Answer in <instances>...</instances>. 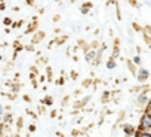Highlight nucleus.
Returning <instances> with one entry per match:
<instances>
[{"label": "nucleus", "instance_id": "obj_3", "mask_svg": "<svg viewBox=\"0 0 151 137\" xmlns=\"http://www.w3.org/2000/svg\"><path fill=\"white\" fill-rule=\"evenodd\" d=\"M124 133H126V134H132V133H133L132 127H130V125H126V127H124Z\"/></svg>", "mask_w": 151, "mask_h": 137}, {"label": "nucleus", "instance_id": "obj_7", "mask_svg": "<svg viewBox=\"0 0 151 137\" xmlns=\"http://www.w3.org/2000/svg\"><path fill=\"white\" fill-rule=\"evenodd\" d=\"M133 61H135L136 64H139V63H141V58H139V57H135V58H133Z\"/></svg>", "mask_w": 151, "mask_h": 137}, {"label": "nucleus", "instance_id": "obj_1", "mask_svg": "<svg viewBox=\"0 0 151 137\" xmlns=\"http://www.w3.org/2000/svg\"><path fill=\"white\" fill-rule=\"evenodd\" d=\"M147 128H151V115L150 113H145L141 118V130L145 131Z\"/></svg>", "mask_w": 151, "mask_h": 137}, {"label": "nucleus", "instance_id": "obj_6", "mask_svg": "<svg viewBox=\"0 0 151 137\" xmlns=\"http://www.w3.org/2000/svg\"><path fill=\"white\" fill-rule=\"evenodd\" d=\"M138 137H151V136H148V134H145V133L142 131L141 134H138Z\"/></svg>", "mask_w": 151, "mask_h": 137}, {"label": "nucleus", "instance_id": "obj_8", "mask_svg": "<svg viewBox=\"0 0 151 137\" xmlns=\"http://www.w3.org/2000/svg\"><path fill=\"white\" fill-rule=\"evenodd\" d=\"M50 101H52V98H50V97H47V98L45 100V103H46V104H52Z\"/></svg>", "mask_w": 151, "mask_h": 137}, {"label": "nucleus", "instance_id": "obj_2", "mask_svg": "<svg viewBox=\"0 0 151 137\" xmlns=\"http://www.w3.org/2000/svg\"><path fill=\"white\" fill-rule=\"evenodd\" d=\"M138 78H139V81H145V79L148 78V72L145 70V68H141V70H139V75H138Z\"/></svg>", "mask_w": 151, "mask_h": 137}, {"label": "nucleus", "instance_id": "obj_4", "mask_svg": "<svg viewBox=\"0 0 151 137\" xmlns=\"http://www.w3.org/2000/svg\"><path fill=\"white\" fill-rule=\"evenodd\" d=\"M138 101H139L141 104H145V101H147V97H145V95H139V98H138Z\"/></svg>", "mask_w": 151, "mask_h": 137}, {"label": "nucleus", "instance_id": "obj_9", "mask_svg": "<svg viewBox=\"0 0 151 137\" xmlns=\"http://www.w3.org/2000/svg\"><path fill=\"white\" fill-rule=\"evenodd\" d=\"M0 134H2V125H0Z\"/></svg>", "mask_w": 151, "mask_h": 137}, {"label": "nucleus", "instance_id": "obj_10", "mask_svg": "<svg viewBox=\"0 0 151 137\" xmlns=\"http://www.w3.org/2000/svg\"><path fill=\"white\" fill-rule=\"evenodd\" d=\"M0 112H2V107H0Z\"/></svg>", "mask_w": 151, "mask_h": 137}, {"label": "nucleus", "instance_id": "obj_5", "mask_svg": "<svg viewBox=\"0 0 151 137\" xmlns=\"http://www.w3.org/2000/svg\"><path fill=\"white\" fill-rule=\"evenodd\" d=\"M114 66H116V63H114L113 60H110V61H108V68H113Z\"/></svg>", "mask_w": 151, "mask_h": 137}]
</instances>
